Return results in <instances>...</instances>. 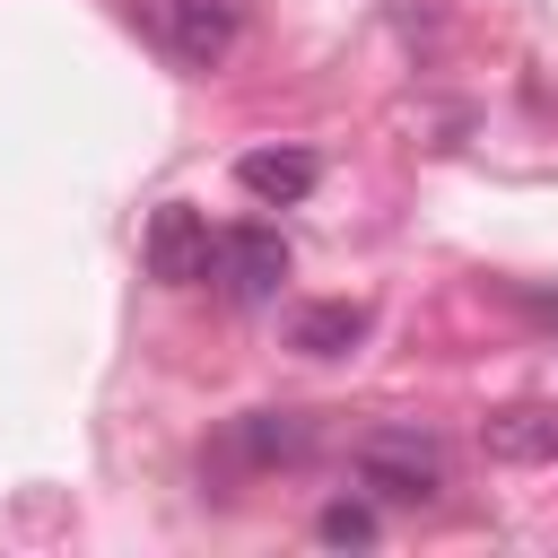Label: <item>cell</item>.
Listing matches in <instances>:
<instances>
[{
	"instance_id": "1",
	"label": "cell",
	"mask_w": 558,
	"mask_h": 558,
	"mask_svg": "<svg viewBox=\"0 0 558 558\" xmlns=\"http://www.w3.org/2000/svg\"><path fill=\"white\" fill-rule=\"evenodd\" d=\"M131 17L174 70H227V52L244 44V9L235 0H131Z\"/></svg>"
},
{
	"instance_id": "2",
	"label": "cell",
	"mask_w": 558,
	"mask_h": 558,
	"mask_svg": "<svg viewBox=\"0 0 558 558\" xmlns=\"http://www.w3.org/2000/svg\"><path fill=\"white\" fill-rule=\"evenodd\" d=\"M357 488L384 497V506H436L445 497V445L427 427H375L357 436Z\"/></svg>"
},
{
	"instance_id": "3",
	"label": "cell",
	"mask_w": 558,
	"mask_h": 558,
	"mask_svg": "<svg viewBox=\"0 0 558 558\" xmlns=\"http://www.w3.org/2000/svg\"><path fill=\"white\" fill-rule=\"evenodd\" d=\"M140 262H148L157 288H201L218 270V227L201 209H157L148 235H140Z\"/></svg>"
},
{
	"instance_id": "4",
	"label": "cell",
	"mask_w": 558,
	"mask_h": 558,
	"mask_svg": "<svg viewBox=\"0 0 558 558\" xmlns=\"http://www.w3.org/2000/svg\"><path fill=\"white\" fill-rule=\"evenodd\" d=\"M209 279H218L235 305H262V296H279V279H288V244H279L270 227H227Z\"/></svg>"
},
{
	"instance_id": "5",
	"label": "cell",
	"mask_w": 558,
	"mask_h": 558,
	"mask_svg": "<svg viewBox=\"0 0 558 558\" xmlns=\"http://www.w3.org/2000/svg\"><path fill=\"white\" fill-rule=\"evenodd\" d=\"M235 183H244L262 209H296V201L323 183V157H314V148H253V157H235Z\"/></svg>"
},
{
	"instance_id": "6",
	"label": "cell",
	"mask_w": 558,
	"mask_h": 558,
	"mask_svg": "<svg viewBox=\"0 0 558 558\" xmlns=\"http://www.w3.org/2000/svg\"><path fill=\"white\" fill-rule=\"evenodd\" d=\"M227 445H235L253 471H288V462L314 453V418H305V410H244Z\"/></svg>"
},
{
	"instance_id": "7",
	"label": "cell",
	"mask_w": 558,
	"mask_h": 558,
	"mask_svg": "<svg viewBox=\"0 0 558 558\" xmlns=\"http://www.w3.org/2000/svg\"><path fill=\"white\" fill-rule=\"evenodd\" d=\"M357 340H366V305H349V296L288 314V349H305V357H349Z\"/></svg>"
},
{
	"instance_id": "8",
	"label": "cell",
	"mask_w": 558,
	"mask_h": 558,
	"mask_svg": "<svg viewBox=\"0 0 558 558\" xmlns=\"http://www.w3.org/2000/svg\"><path fill=\"white\" fill-rule=\"evenodd\" d=\"M488 462H558V410H497L480 418Z\"/></svg>"
},
{
	"instance_id": "9",
	"label": "cell",
	"mask_w": 558,
	"mask_h": 558,
	"mask_svg": "<svg viewBox=\"0 0 558 558\" xmlns=\"http://www.w3.org/2000/svg\"><path fill=\"white\" fill-rule=\"evenodd\" d=\"M314 541H323V549H375V506H357V497L323 506V514H314Z\"/></svg>"
}]
</instances>
